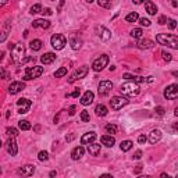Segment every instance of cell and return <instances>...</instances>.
I'll return each mask as SVG.
<instances>
[{"label": "cell", "instance_id": "cell-1", "mask_svg": "<svg viewBox=\"0 0 178 178\" xmlns=\"http://www.w3.org/2000/svg\"><path fill=\"white\" fill-rule=\"evenodd\" d=\"M156 41L159 42L160 45H164V46H169L174 50L178 49V38L175 35H169V33H159L156 36Z\"/></svg>", "mask_w": 178, "mask_h": 178}, {"label": "cell", "instance_id": "cell-2", "mask_svg": "<svg viewBox=\"0 0 178 178\" xmlns=\"http://www.w3.org/2000/svg\"><path fill=\"white\" fill-rule=\"evenodd\" d=\"M121 93L125 96H129V97H134V96L139 95V85L134 81H129V82H125L121 85Z\"/></svg>", "mask_w": 178, "mask_h": 178}, {"label": "cell", "instance_id": "cell-3", "mask_svg": "<svg viewBox=\"0 0 178 178\" xmlns=\"http://www.w3.org/2000/svg\"><path fill=\"white\" fill-rule=\"evenodd\" d=\"M25 54V46L23 43H14V47L11 49V60L14 63H21Z\"/></svg>", "mask_w": 178, "mask_h": 178}, {"label": "cell", "instance_id": "cell-4", "mask_svg": "<svg viewBox=\"0 0 178 178\" xmlns=\"http://www.w3.org/2000/svg\"><path fill=\"white\" fill-rule=\"evenodd\" d=\"M43 74V67L41 65H33V67H27L25 70V75H24V81H29L33 78H39Z\"/></svg>", "mask_w": 178, "mask_h": 178}, {"label": "cell", "instance_id": "cell-5", "mask_svg": "<svg viewBox=\"0 0 178 178\" xmlns=\"http://www.w3.org/2000/svg\"><path fill=\"white\" fill-rule=\"evenodd\" d=\"M50 43H52V46L54 47L56 50H61V49H64V46L67 45V39H65V36H64V35L56 33V35H53V36H52Z\"/></svg>", "mask_w": 178, "mask_h": 178}, {"label": "cell", "instance_id": "cell-6", "mask_svg": "<svg viewBox=\"0 0 178 178\" xmlns=\"http://www.w3.org/2000/svg\"><path fill=\"white\" fill-rule=\"evenodd\" d=\"M86 74H88V67L86 65H84V67H78V70H75V71L70 75L68 82L73 84V82H75L77 79H82V78L86 77Z\"/></svg>", "mask_w": 178, "mask_h": 178}, {"label": "cell", "instance_id": "cell-7", "mask_svg": "<svg viewBox=\"0 0 178 178\" xmlns=\"http://www.w3.org/2000/svg\"><path fill=\"white\" fill-rule=\"evenodd\" d=\"M109 64V56H100L99 59H96L95 61H93V64H92V68H93V71H96V73H99V71H102V70L105 68L106 65Z\"/></svg>", "mask_w": 178, "mask_h": 178}, {"label": "cell", "instance_id": "cell-8", "mask_svg": "<svg viewBox=\"0 0 178 178\" xmlns=\"http://www.w3.org/2000/svg\"><path fill=\"white\" fill-rule=\"evenodd\" d=\"M127 105H128V99L127 97H123V96H114V97L110 100V106H111L113 110H120Z\"/></svg>", "mask_w": 178, "mask_h": 178}, {"label": "cell", "instance_id": "cell-9", "mask_svg": "<svg viewBox=\"0 0 178 178\" xmlns=\"http://www.w3.org/2000/svg\"><path fill=\"white\" fill-rule=\"evenodd\" d=\"M164 97L169 100H174L178 97V85L177 84H171L164 89Z\"/></svg>", "mask_w": 178, "mask_h": 178}, {"label": "cell", "instance_id": "cell-10", "mask_svg": "<svg viewBox=\"0 0 178 178\" xmlns=\"http://www.w3.org/2000/svg\"><path fill=\"white\" fill-rule=\"evenodd\" d=\"M6 149L9 152V155L15 156L18 153V147H17V142L14 139V137H9L7 142H6Z\"/></svg>", "mask_w": 178, "mask_h": 178}, {"label": "cell", "instance_id": "cell-11", "mask_svg": "<svg viewBox=\"0 0 178 178\" xmlns=\"http://www.w3.org/2000/svg\"><path fill=\"white\" fill-rule=\"evenodd\" d=\"M17 106H18L20 114H25V113H28V110L31 109L32 102L28 100V99H18V100H17Z\"/></svg>", "mask_w": 178, "mask_h": 178}, {"label": "cell", "instance_id": "cell-12", "mask_svg": "<svg viewBox=\"0 0 178 178\" xmlns=\"http://www.w3.org/2000/svg\"><path fill=\"white\" fill-rule=\"evenodd\" d=\"M111 89H113V84L110 82V81H102L99 84V89L97 91H99V95L100 96H106L111 92Z\"/></svg>", "mask_w": 178, "mask_h": 178}, {"label": "cell", "instance_id": "cell-13", "mask_svg": "<svg viewBox=\"0 0 178 178\" xmlns=\"http://www.w3.org/2000/svg\"><path fill=\"white\" fill-rule=\"evenodd\" d=\"M23 89H25V84L20 82V81H15V82H11L9 86V93L10 95H17L18 92H21Z\"/></svg>", "mask_w": 178, "mask_h": 178}, {"label": "cell", "instance_id": "cell-14", "mask_svg": "<svg viewBox=\"0 0 178 178\" xmlns=\"http://www.w3.org/2000/svg\"><path fill=\"white\" fill-rule=\"evenodd\" d=\"M97 32H99V36H100L102 41L107 42V41H110V39H111V32H110L107 28H105V27H97Z\"/></svg>", "mask_w": 178, "mask_h": 178}, {"label": "cell", "instance_id": "cell-15", "mask_svg": "<svg viewBox=\"0 0 178 178\" xmlns=\"http://www.w3.org/2000/svg\"><path fill=\"white\" fill-rule=\"evenodd\" d=\"M32 27L33 28H42V29H47L50 27V21H47L45 18H39V20H35L32 23Z\"/></svg>", "mask_w": 178, "mask_h": 178}, {"label": "cell", "instance_id": "cell-16", "mask_svg": "<svg viewBox=\"0 0 178 178\" xmlns=\"http://www.w3.org/2000/svg\"><path fill=\"white\" fill-rule=\"evenodd\" d=\"M93 97H95V95H93V92L86 91L85 93H84L82 97H81V105H82V106H88V105H91L92 102H93Z\"/></svg>", "mask_w": 178, "mask_h": 178}, {"label": "cell", "instance_id": "cell-17", "mask_svg": "<svg viewBox=\"0 0 178 178\" xmlns=\"http://www.w3.org/2000/svg\"><path fill=\"white\" fill-rule=\"evenodd\" d=\"M18 173L25 175V177H31V175H33V173H35V166H32V164L24 166V167H21V169L18 170Z\"/></svg>", "mask_w": 178, "mask_h": 178}, {"label": "cell", "instance_id": "cell-18", "mask_svg": "<svg viewBox=\"0 0 178 178\" xmlns=\"http://www.w3.org/2000/svg\"><path fill=\"white\" fill-rule=\"evenodd\" d=\"M95 139H96V132L91 131V132H86V134H84L82 135V138H81V143H82V145H88V143L93 142Z\"/></svg>", "mask_w": 178, "mask_h": 178}, {"label": "cell", "instance_id": "cell-19", "mask_svg": "<svg viewBox=\"0 0 178 178\" xmlns=\"http://www.w3.org/2000/svg\"><path fill=\"white\" fill-rule=\"evenodd\" d=\"M161 139V131L160 129H153L150 134H149V142L150 143H157V142Z\"/></svg>", "mask_w": 178, "mask_h": 178}, {"label": "cell", "instance_id": "cell-20", "mask_svg": "<svg viewBox=\"0 0 178 178\" xmlns=\"http://www.w3.org/2000/svg\"><path fill=\"white\" fill-rule=\"evenodd\" d=\"M100 141H102V145H105V146H107V147H113L116 143L114 137H111V135H103V137L100 138Z\"/></svg>", "mask_w": 178, "mask_h": 178}, {"label": "cell", "instance_id": "cell-21", "mask_svg": "<svg viewBox=\"0 0 178 178\" xmlns=\"http://www.w3.org/2000/svg\"><path fill=\"white\" fill-rule=\"evenodd\" d=\"M88 152H89V155L91 156H97L100 153V145L99 143H88Z\"/></svg>", "mask_w": 178, "mask_h": 178}, {"label": "cell", "instance_id": "cell-22", "mask_svg": "<svg viewBox=\"0 0 178 178\" xmlns=\"http://www.w3.org/2000/svg\"><path fill=\"white\" fill-rule=\"evenodd\" d=\"M137 45L139 49H152L155 46V42L150 39H141V41H138Z\"/></svg>", "mask_w": 178, "mask_h": 178}, {"label": "cell", "instance_id": "cell-23", "mask_svg": "<svg viewBox=\"0 0 178 178\" xmlns=\"http://www.w3.org/2000/svg\"><path fill=\"white\" fill-rule=\"evenodd\" d=\"M54 60H56V54H54V53H52V52H49V53H45V54L41 57L42 64H52Z\"/></svg>", "mask_w": 178, "mask_h": 178}, {"label": "cell", "instance_id": "cell-24", "mask_svg": "<svg viewBox=\"0 0 178 178\" xmlns=\"http://www.w3.org/2000/svg\"><path fill=\"white\" fill-rule=\"evenodd\" d=\"M84 153H85L84 147L82 146H77V147H74L73 152H71V157H73V160H79L84 156Z\"/></svg>", "mask_w": 178, "mask_h": 178}, {"label": "cell", "instance_id": "cell-25", "mask_svg": "<svg viewBox=\"0 0 178 178\" xmlns=\"http://www.w3.org/2000/svg\"><path fill=\"white\" fill-rule=\"evenodd\" d=\"M145 9H146V11L150 14V15H156V13H157V7H156V4L153 1H150V0L145 1Z\"/></svg>", "mask_w": 178, "mask_h": 178}, {"label": "cell", "instance_id": "cell-26", "mask_svg": "<svg viewBox=\"0 0 178 178\" xmlns=\"http://www.w3.org/2000/svg\"><path fill=\"white\" fill-rule=\"evenodd\" d=\"M95 111H96V116H97V117H105V116H107V113H109V110H107V107H106L105 105H97Z\"/></svg>", "mask_w": 178, "mask_h": 178}, {"label": "cell", "instance_id": "cell-27", "mask_svg": "<svg viewBox=\"0 0 178 178\" xmlns=\"http://www.w3.org/2000/svg\"><path fill=\"white\" fill-rule=\"evenodd\" d=\"M10 29H11V27H10V23L7 21V23H6V25H4V28H3V31L0 32V42H4L6 39H7Z\"/></svg>", "mask_w": 178, "mask_h": 178}, {"label": "cell", "instance_id": "cell-28", "mask_svg": "<svg viewBox=\"0 0 178 178\" xmlns=\"http://www.w3.org/2000/svg\"><path fill=\"white\" fill-rule=\"evenodd\" d=\"M70 45H71V49H73V50H78V49L81 47V45H82V41L77 36H73L71 41H70Z\"/></svg>", "mask_w": 178, "mask_h": 178}, {"label": "cell", "instance_id": "cell-29", "mask_svg": "<svg viewBox=\"0 0 178 178\" xmlns=\"http://www.w3.org/2000/svg\"><path fill=\"white\" fill-rule=\"evenodd\" d=\"M29 47H31L33 52H38L42 49V41L41 39H33V41H31V43H29Z\"/></svg>", "mask_w": 178, "mask_h": 178}, {"label": "cell", "instance_id": "cell-30", "mask_svg": "<svg viewBox=\"0 0 178 178\" xmlns=\"http://www.w3.org/2000/svg\"><path fill=\"white\" fill-rule=\"evenodd\" d=\"M132 142L131 141H123L121 142V145H120V147H121V150L123 152H128V150H131L132 149Z\"/></svg>", "mask_w": 178, "mask_h": 178}, {"label": "cell", "instance_id": "cell-31", "mask_svg": "<svg viewBox=\"0 0 178 178\" xmlns=\"http://www.w3.org/2000/svg\"><path fill=\"white\" fill-rule=\"evenodd\" d=\"M18 127H20V129H23V131H29V129H31V124H29V121H27V120H21L18 123Z\"/></svg>", "mask_w": 178, "mask_h": 178}, {"label": "cell", "instance_id": "cell-32", "mask_svg": "<svg viewBox=\"0 0 178 178\" xmlns=\"http://www.w3.org/2000/svg\"><path fill=\"white\" fill-rule=\"evenodd\" d=\"M138 18H139V17H138V13L137 11H132V13H129L127 17H125V21H127V23H135Z\"/></svg>", "mask_w": 178, "mask_h": 178}, {"label": "cell", "instance_id": "cell-33", "mask_svg": "<svg viewBox=\"0 0 178 178\" xmlns=\"http://www.w3.org/2000/svg\"><path fill=\"white\" fill-rule=\"evenodd\" d=\"M142 33H143V31H142L141 28H134L132 31H131V36L139 39V38H142Z\"/></svg>", "mask_w": 178, "mask_h": 178}, {"label": "cell", "instance_id": "cell-34", "mask_svg": "<svg viewBox=\"0 0 178 178\" xmlns=\"http://www.w3.org/2000/svg\"><path fill=\"white\" fill-rule=\"evenodd\" d=\"M64 75H67V67H60V68L54 73L56 78H61V77H64Z\"/></svg>", "mask_w": 178, "mask_h": 178}, {"label": "cell", "instance_id": "cell-35", "mask_svg": "<svg viewBox=\"0 0 178 178\" xmlns=\"http://www.w3.org/2000/svg\"><path fill=\"white\" fill-rule=\"evenodd\" d=\"M6 134H7V137H17L18 135V129L17 128H13V127H9L6 129Z\"/></svg>", "mask_w": 178, "mask_h": 178}, {"label": "cell", "instance_id": "cell-36", "mask_svg": "<svg viewBox=\"0 0 178 178\" xmlns=\"http://www.w3.org/2000/svg\"><path fill=\"white\" fill-rule=\"evenodd\" d=\"M97 4L103 9H110L113 3H111V0H97Z\"/></svg>", "mask_w": 178, "mask_h": 178}, {"label": "cell", "instance_id": "cell-37", "mask_svg": "<svg viewBox=\"0 0 178 178\" xmlns=\"http://www.w3.org/2000/svg\"><path fill=\"white\" fill-rule=\"evenodd\" d=\"M106 131H107V134H116L117 132V125H114V124H107L106 125Z\"/></svg>", "mask_w": 178, "mask_h": 178}, {"label": "cell", "instance_id": "cell-38", "mask_svg": "<svg viewBox=\"0 0 178 178\" xmlns=\"http://www.w3.org/2000/svg\"><path fill=\"white\" fill-rule=\"evenodd\" d=\"M38 159L41 160V161H47V160H49V153H47L46 150L39 152V155H38Z\"/></svg>", "mask_w": 178, "mask_h": 178}, {"label": "cell", "instance_id": "cell-39", "mask_svg": "<svg viewBox=\"0 0 178 178\" xmlns=\"http://www.w3.org/2000/svg\"><path fill=\"white\" fill-rule=\"evenodd\" d=\"M41 11H42V6L41 4L32 6L31 10H29V13H31V14H38V13H41Z\"/></svg>", "mask_w": 178, "mask_h": 178}, {"label": "cell", "instance_id": "cell-40", "mask_svg": "<svg viewBox=\"0 0 178 178\" xmlns=\"http://www.w3.org/2000/svg\"><path fill=\"white\" fill-rule=\"evenodd\" d=\"M81 120H82L84 123H89V120H91V117H89V113H88L86 110H84V111H81Z\"/></svg>", "mask_w": 178, "mask_h": 178}, {"label": "cell", "instance_id": "cell-41", "mask_svg": "<svg viewBox=\"0 0 178 178\" xmlns=\"http://www.w3.org/2000/svg\"><path fill=\"white\" fill-rule=\"evenodd\" d=\"M161 56H163V59H164L166 61H171V59H173L171 53H169V52H166V50L161 52Z\"/></svg>", "mask_w": 178, "mask_h": 178}, {"label": "cell", "instance_id": "cell-42", "mask_svg": "<svg viewBox=\"0 0 178 178\" xmlns=\"http://www.w3.org/2000/svg\"><path fill=\"white\" fill-rule=\"evenodd\" d=\"M139 20V24H141L142 27H149L150 25V20H147V18H138Z\"/></svg>", "mask_w": 178, "mask_h": 178}, {"label": "cell", "instance_id": "cell-43", "mask_svg": "<svg viewBox=\"0 0 178 178\" xmlns=\"http://www.w3.org/2000/svg\"><path fill=\"white\" fill-rule=\"evenodd\" d=\"M9 73L6 71V70H3V68H0V78H3V79H9Z\"/></svg>", "mask_w": 178, "mask_h": 178}, {"label": "cell", "instance_id": "cell-44", "mask_svg": "<svg viewBox=\"0 0 178 178\" xmlns=\"http://www.w3.org/2000/svg\"><path fill=\"white\" fill-rule=\"evenodd\" d=\"M177 27V21L175 20H169V28L170 29H175Z\"/></svg>", "mask_w": 178, "mask_h": 178}, {"label": "cell", "instance_id": "cell-45", "mask_svg": "<svg viewBox=\"0 0 178 178\" xmlns=\"http://www.w3.org/2000/svg\"><path fill=\"white\" fill-rule=\"evenodd\" d=\"M146 141H147V138L145 137V135H139V137H138V142H139L141 145H143V143H146Z\"/></svg>", "mask_w": 178, "mask_h": 178}, {"label": "cell", "instance_id": "cell-46", "mask_svg": "<svg viewBox=\"0 0 178 178\" xmlns=\"http://www.w3.org/2000/svg\"><path fill=\"white\" fill-rule=\"evenodd\" d=\"M79 95H81V91H79V89H75L73 93H70V95H67V96H68V97L70 96H71V97H78Z\"/></svg>", "mask_w": 178, "mask_h": 178}, {"label": "cell", "instance_id": "cell-47", "mask_svg": "<svg viewBox=\"0 0 178 178\" xmlns=\"http://www.w3.org/2000/svg\"><path fill=\"white\" fill-rule=\"evenodd\" d=\"M156 113H157L159 116H163V114H164V107H161V106H157V107H156Z\"/></svg>", "mask_w": 178, "mask_h": 178}, {"label": "cell", "instance_id": "cell-48", "mask_svg": "<svg viewBox=\"0 0 178 178\" xmlns=\"http://www.w3.org/2000/svg\"><path fill=\"white\" fill-rule=\"evenodd\" d=\"M124 78H125V79H128V81H134V82H135V75H131V74H124Z\"/></svg>", "mask_w": 178, "mask_h": 178}, {"label": "cell", "instance_id": "cell-49", "mask_svg": "<svg viewBox=\"0 0 178 178\" xmlns=\"http://www.w3.org/2000/svg\"><path fill=\"white\" fill-rule=\"evenodd\" d=\"M41 13H43V15H52V14H53V11H52V9H49V7H47V9H42V11Z\"/></svg>", "mask_w": 178, "mask_h": 178}, {"label": "cell", "instance_id": "cell-50", "mask_svg": "<svg viewBox=\"0 0 178 178\" xmlns=\"http://www.w3.org/2000/svg\"><path fill=\"white\" fill-rule=\"evenodd\" d=\"M157 23H159L160 25H163V24H166V23H167V17H164V15H161V17L159 18V21H157Z\"/></svg>", "mask_w": 178, "mask_h": 178}, {"label": "cell", "instance_id": "cell-51", "mask_svg": "<svg viewBox=\"0 0 178 178\" xmlns=\"http://www.w3.org/2000/svg\"><path fill=\"white\" fill-rule=\"evenodd\" d=\"M141 157H142V152H141V150H137V152H135V155H134V159H135V160H139Z\"/></svg>", "mask_w": 178, "mask_h": 178}, {"label": "cell", "instance_id": "cell-52", "mask_svg": "<svg viewBox=\"0 0 178 178\" xmlns=\"http://www.w3.org/2000/svg\"><path fill=\"white\" fill-rule=\"evenodd\" d=\"M75 110H77V107H75V106H71V107H70V111H68V114L70 116H74V114H75Z\"/></svg>", "mask_w": 178, "mask_h": 178}, {"label": "cell", "instance_id": "cell-53", "mask_svg": "<svg viewBox=\"0 0 178 178\" xmlns=\"http://www.w3.org/2000/svg\"><path fill=\"white\" fill-rule=\"evenodd\" d=\"M74 138H75V135H74V134H71V135H68V137H65V141H67V142H71Z\"/></svg>", "mask_w": 178, "mask_h": 178}, {"label": "cell", "instance_id": "cell-54", "mask_svg": "<svg viewBox=\"0 0 178 178\" xmlns=\"http://www.w3.org/2000/svg\"><path fill=\"white\" fill-rule=\"evenodd\" d=\"M63 6H64V0H61L59 3V7H57V11H61V9H63Z\"/></svg>", "mask_w": 178, "mask_h": 178}, {"label": "cell", "instance_id": "cell-55", "mask_svg": "<svg viewBox=\"0 0 178 178\" xmlns=\"http://www.w3.org/2000/svg\"><path fill=\"white\" fill-rule=\"evenodd\" d=\"M132 1L135 3V4H142V3H143L145 0H132Z\"/></svg>", "mask_w": 178, "mask_h": 178}, {"label": "cell", "instance_id": "cell-56", "mask_svg": "<svg viewBox=\"0 0 178 178\" xmlns=\"http://www.w3.org/2000/svg\"><path fill=\"white\" fill-rule=\"evenodd\" d=\"M145 81H146V82H153V77H147V78H145Z\"/></svg>", "mask_w": 178, "mask_h": 178}, {"label": "cell", "instance_id": "cell-57", "mask_svg": "<svg viewBox=\"0 0 178 178\" xmlns=\"http://www.w3.org/2000/svg\"><path fill=\"white\" fill-rule=\"evenodd\" d=\"M7 1H9V0H0V7H3V6H4Z\"/></svg>", "mask_w": 178, "mask_h": 178}, {"label": "cell", "instance_id": "cell-58", "mask_svg": "<svg viewBox=\"0 0 178 178\" xmlns=\"http://www.w3.org/2000/svg\"><path fill=\"white\" fill-rule=\"evenodd\" d=\"M3 56H4V52H0V63H1V60H3Z\"/></svg>", "mask_w": 178, "mask_h": 178}, {"label": "cell", "instance_id": "cell-59", "mask_svg": "<svg viewBox=\"0 0 178 178\" xmlns=\"http://www.w3.org/2000/svg\"><path fill=\"white\" fill-rule=\"evenodd\" d=\"M141 170H142V166H138V167H137V170H135V173H139Z\"/></svg>", "mask_w": 178, "mask_h": 178}, {"label": "cell", "instance_id": "cell-60", "mask_svg": "<svg viewBox=\"0 0 178 178\" xmlns=\"http://www.w3.org/2000/svg\"><path fill=\"white\" fill-rule=\"evenodd\" d=\"M171 4H173V7H177V1H175V0H173V1H171Z\"/></svg>", "mask_w": 178, "mask_h": 178}, {"label": "cell", "instance_id": "cell-61", "mask_svg": "<svg viewBox=\"0 0 178 178\" xmlns=\"http://www.w3.org/2000/svg\"><path fill=\"white\" fill-rule=\"evenodd\" d=\"M13 47H14V43H10V45H9V49H10V50H11Z\"/></svg>", "mask_w": 178, "mask_h": 178}, {"label": "cell", "instance_id": "cell-62", "mask_svg": "<svg viewBox=\"0 0 178 178\" xmlns=\"http://www.w3.org/2000/svg\"><path fill=\"white\" fill-rule=\"evenodd\" d=\"M86 1H88V3H92V1H93V0H86Z\"/></svg>", "mask_w": 178, "mask_h": 178}, {"label": "cell", "instance_id": "cell-63", "mask_svg": "<svg viewBox=\"0 0 178 178\" xmlns=\"http://www.w3.org/2000/svg\"><path fill=\"white\" fill-rule=\"evenodd\" d=\"M1 146H3V143H1V141H0V147H1Z\"/></svg>", "mask_w": 178, "mask_h": 178}, {"label": "cell", "instance_id": "cell-64", "mask_svg": "<svg viewBox=\"0 0 178 178\" xmlns=\"http://www.w3.org/2000/svg\"><path fill=\"white\" fill-rule=\"evenodd\" d=\"M0 174H1V169H0Z\"/></svg>", "mask_w": 178, "mask_h": 178}]
</instances>
